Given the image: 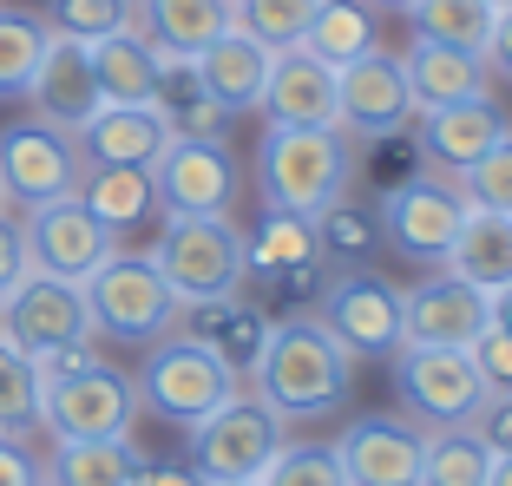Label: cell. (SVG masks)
<instances>
[{
	"instance_id": "obj_1",
	"label": "cell",
	"mask_w": 512,
	"mask_h": 486,
	"mask_svg": "<svg viewBox=\"0 0 512 486\" xmlns=\"http://www.w3.org/2000/svg\"><path fill=\"white\" fill-rule=\"evenodd\" d=\"M348 381H355V355L329 335V322L309 309V316L270 322V342L250 368V395L276 414V421H322L348 401Z\"/></svg>"
},
{
	"instance_id": "obj_30",
	"label": "cell",
	"mask_w": 512,
	"mask_h": 486,
	"mask_svg": "<svg viewBox=\"0 0 512 486\" xmlns=\"http://www.w3.org/2000/svg\"><path fill=\"white\" fill-rule=\"evenodd\" d=\"M375 46H381V27H375V7H362V0H322L309 33H302V53H316L335 73H342L348 60L375 53Z\"/></svg>"
},
{
	"instance_id": "obj_8",
	"label": "cell",
	"mask_w": 512,
	"mask_h": 486,
	"mask_svg": "<svg viewBox=\"0 0 512 486\" xmlns=\"http://www.w3.org/2000/svg\"><path fill=\"white\" fill-rule=\"evenodd\" d=\"M394 388H401V408L414 427H473L486 395L480 368L467 349H401L394 355Z\"/></svg>"
},
{
	"instance_id": "obj_12",
	"label": "cell",
	"mask_w": 512,
	"mask_h": 486,
	"mask_svg": "<svg viewBox=\"0 0 512 486\" xmlns=\"http://www.w3.org/2000/svg\"><path fill=\"white\" fill-rule=\"evenodd\" d=\"M158 211L165 217H230L237 204V158L224 138H171L165 158L151 165Z\"/></svg>"
},
{
	"instance_id": "obj_18",
	"label": "cell",
	"mask_w": 512,
	"mask_h": 486,
	"mask_svg": "<svg viewBox=\"0 0 512 486\" xmlns=\"http://www.w3.org/2000/svg\"><path fill=\"white\" fill-rule=\"evenodd\" d=\"M27 106H33V119L53 125V132H79L92 112L106 106V99H99V79H92L86 40H73V33H60V27L46 33V53H40V66H33Z\"/></svg>"
},
{
	"instance_id": "obj_28",
	"label": "cell",
	"mask_w": 512,
	"mask_h": 486,
	"mask_svg": "<svg viewBox=\"0 0 512 486\" xmlns=\"http://www.w3.org/2000/svg\"><path fill=\"white\" fill-rule=\"evenodd\" d=\"M447 276H460V283H473V289H506L512 283V217H499V211H473L467 204V217H460V230H453V250H447V263H440Z\"/></svg>"
},
{
	"instance_id": "obj_46",
	"label": "cell",
	"mask_w": 512,
	"mask_h": 486,
	"mask_svg": "<svg viewBox=\"0 0 512 486\" xmlns=\"http://www.w3.org/2000/svg\"><path fill=\"white\" fill-rule=\"evenodd\" d=\"M486 309H493V329H499V335H512V283H506V289H493V296H486Z\"/></svg>"
},
{
	"instance_id": "obj_43",
	"label": "cell",
	"mask_w": 512,
	"mask_h": 486,
	"mask_svg": "<svg viewBox=\"0 0 512 486\" xmlns=\"http://www.w3.org/2000/svg\"><path fill=\"white\" fill-rule=\"evenodd\" d=\"M473 427L486 434V447H493V454H512V395H493Z\"/></svg>"
},
{
	"instance_id": "obj_20",
	"label": "cell",
	"mask_w": 512,
	"mask_h": 486,
	"mask_svg": "<svg viewBox=\"0 0 512 486\" xmlns=\"http://www.w3.org/2000/svg\"><path fill=\"white\" fill-rule=\"evenodd\" d=\"M171 138H178L171 132V106L158 99V106H99L73 132V145H79L86 165H138V171H151L158 158H165Z\"/></svg>"
},
{
	"instance_id": "obj_7",
	"label": "cell",
	"mask_w": 512,
	"mask_h": 486,
	"mask_svg": "<svg viewBox=\"0 0 512 486\" xmlns=\"http://www.w3.org/2000/svg\"><path fill=\"white\" fill-rule=\"evenodd\" d=\"M138 421V381L92 355L60 381H40V427L53 441H125Z\"/></svg>"
},
{
	"instance_id": "obj_44",
	"label": "cell",
	"mask_w": 512,
	"mask_h": 486,
	"mask_svg": "<svg viewBox=\"0 0 512 486\" xmlns=\"http://www.w3.org/2000/svg\"><path fill=\"white\" fill-rule=\"evenodd\" d=\"M486 66H493V79H512V7L493 20V40H486Z\"/></svg>"
},
{
	"instance_id": "obj_11",
	"label": "cell",
	"mask_w": 512,
	"mask_h": 486,
	"mask_svg": "<svg viewBox=\"0 0 512 486\" xmlns=\"http://www.w3.org/2000/svg\"><path fill=\"white\" fill-rule=\"evenodd\" d=\"M0 335L20 342L27 355H53V349H73V342H92L86 289L66 283V276L27 270L7 296H0Z\"/></svg>"
},
{
	"instance_id": "obj_32",
	"label": "cell",
	"mask_w": 512,
	"mask_h": 486,
	"mask_svg": "<svg viewBox=\"0 0 512 486\" xmlns=\"http://www.w3.org/2000/svg\"><path fill=\"white\" fill-rule=\"evenodd\" d=\"M401 20H407L414 40H440V46H460V53H480L486 60V40H493L499 7L493 0H414Z\"/></svg>"
},
{
	"instance_id": "obj_9",
	"label": "cell",
	"mask_w": 512,
	"mask_h": 486,
	"mask_svg": "<svg viewBox=\"0 0 512 486\" xmlns=\"http://www.w3.org/2000/svg\"><path fill=\"white\" fill-rule=\"evenodd\" d=\"M20 243H27V270L86 283V276L119 250V230L99 224V217L79 204V191H66V198L27 204V217H20Z\"/></svg>"
},
{
	"instance_id": "obj_21",
	"label": "cell",
	"mask_w": 512,
	"mask_h": 486,
	"mask_svg": "<svg viewBox=\"0 0 512 486\" xmlns=\"http://www.w3.org/2000/svg\"><path fill=\"white\" fill-rule=\"evenodd\" d=\"M414 125H421V152H427V165L447 171V178L473 171V165H480V158L499 145V138H512V119L493 106V99H467V106L414 112Z\"/></svg>"
},
{
	"instance_id": "obj_6",
	"label": "cell",
	"mask_w": 512,
	"mask_h": 486,
	"mask_svg": "<svg viewBox=\"0 0 512 486\" xmlns=\"http://www.w3.org/2000/svg\"><path fill=\"white\" fill-rule=\"evenodd\" d=\"M79 289H86V309H92V335H112V342H158V335L178 329V296L165 289V276H158L151 257L112 250Z\"/></svg>"
},
{
	"instance_id": "obj_36",
	"label": "cell",
	"mask_w": 512,
	"mask_h": 486,
	"mask_svg": "<svg viewBox=\"0 0 512 486\" xmlns=\"http://www.w3.org/2000/svg\"><path fill=\"white\" fill-rule=\"evenodd\" d=\"M316 7L322 0H237V7H230V27H243L250 40L270 46V53H289V46H302Z\"/></svg>"
},
{
	"instance_id": "obj_4",
	"label": "cell",
	"mask_w": 512,
	"mask_h": 486,
	"mask_svg": "<svg viewBox=\"0 0 512 486\" xmlns=\"http://www.w3.org/2000/svg\"><path fill=\"white\" fill-rule=\"evenodd\" d=\"M237 388L243 381L230 375L204 342H191V335H158L145 368H138V408H151L171 427H197L204 414L224 408Z\"/></svg>"
},
{
	"instance_id": "obj_45",
	"label": "cell",
	"mask_w": 512,
	"mask_h": 486,
	"mask_svg": "<svg viewBox=\"0 0 512 486\" xmlns=\"http://www.w3.org/2000/svg\"><path fill=\"white\" fill-rule=\"evenodd\" d=\"M132 486H204V480H197V467H151L145 460V467L132 473Z\"/></svg>"
},
{
	"instance_id": "obj_17",
	"label": "cell",
	"mask_w": 512,
	"mask_h": 486,
	"mask_svg": "<svg viewBox=\"0 0 512 486\" xmlns=\"http://www.w3.org/2000/svg\"><path fill=\"white\" fill-rule=\"evenodd\" d=\"M342 460L348 486H421V454L427 434L407 414H362L342 427V441H329Z\"/></svg>"
},
{
	"instance_id": "obj_27",
	"label": "cell",
	"mask_w": 512,
	"mask_h": 486,
	"mask_svg": "<svg viewBox=\"0 0 512 486\" xmlns=\"http://www.w3.org/2000/svg\"><path fill=\"white\" fill-rule=\"evenodd\" d=\"M263 119L270 125H342V106H335V66H322L316 53H276L270 86H263Z\"/></svg>"
},
{
	"instance_id": "obj_22",
	"label": "cell",
	"mask_w": 512,
	"mask_h": 486,
	"mask_svg": "<svg viewBox=\"0 0 512 486\" xmlns=\"http://www.w3.org/2000/svg\"><path fill=\"white\" fill-rule=\"evenodd\" d=\"M243 276H270V283L322 289L329 257H322L316 224H309V217H289V211H270L250 237H243Z\"/></svg>"
},
{
	"instance_id": "obj_50",
	"label": "cell",
	"mask_w": 512,
	"mask_h": 486,
	"mask_svg": "<svg viewBox=\"0 0 512 486\" xmlns=\"http://www.w3.org/2000/svg\"><path fill=\"white\" fill-rule=\"evenodd\" d=\"M0 211H7V191H0Z\"/></svg>"
},
{
	"instance_id": "obj_10",
	"label": "cell",
	"mask_w": 512,
	"mask_h": 486,
	"mask_svg": "<svg viewBox=\"0 0 512 486\" xmlns=\"http://www.w3.org/2000/svg\"><path fill=\"white\" fill-rule=\"evenodd\" d=\"M460 217H467V198L453 178H407L394 191H381L375 204L381 243H394L407 263H447Z\"/></svg>"
},
{
	"instance_id": "obj_29",
	"label": "cell",
	"mask_w": 512,
	"mask_h": 486,
	"mask_svg": "<svg viewBox=\"0 0 512 486\" xmlns=\"http://www.w3.org/2000/svg\"><path fill=\"white\" fill-rule=\"evenodd\" d=\"M79 204L106 230H138L151 211H158V184L138 165H86L79 171Z\"/></svg>"
},
{
	"instance_id": "obj_2",
	"label": "cell",
	"mask_w": 512,
	"mask_h": 486,
	"mask_svg": "<svg viewBox=\"0 0 512 486\" xmlns=\"http://www.w3.org/2000/svg\"><path fill=\"white\" fill-rule=\"evenodd\" d=\"M256 184H263V204L289 217H309L316 224L329 204L348 198L355 184V152H348L342 125H270L263 145H256Z\"/></svg>"
},
{
	"instance_id": "obj_48",
	"label": "cell",
	"mask_w": 512,
	"mask_h": 486,
	"mask_svg": "<svg viewBox=\"0 0 512 486\" xmlns=\"http://www.w3.org/2000/svg\"><path fill=\"white\" fill-rule=\"evenodd\" d=\"M362 7H375V14H407L414 0H362Z\"/></svg>"
},
{
	"instance_id": "obj_5",
	"label": "cell",
	"mask_w": 512,
	"mask_h": 486,
	"mask_svg": "<svg viewBox=\"0 0 512 486\" xmlns=\"http://www.w3.org/2000/svg\"><path fill=\"white\" fill-rule=\"evenodd\" d=\"M184 434H191V467H197V480H204V486L263 480V467H270V460L283 454V441H289L283 421H276L250 388H237L224 408L204 414V421L184 427Z\"/></svg>"
},
{
	"instance_id": "obj_47",
	"label": "cell",
	"mask_w": 512,
	"mask_h": 486,
	"mask_svg": "<svg viewBox=\"0 0 512 486\" xmlns=\"http://www.w3.org/2000/svg\"><path fill=\"white\" fill-rule=\"evenodd\" d=\"M486 486H512V454H493V473H486Z\"/></svg>"
},
{
	"instance_id": "obj_14",
	"label": "cell",
	"mask_w": 512,
	"mask_h": 486,
	"mask_svg": "<svg viewBox=\"0 0 512 486\" xmlns=\"http://www.w3.org/2000/svg\"><path fill=\"white\" fill-rule=\"evenodd\" d=\"M322 322L348 355H401V289L368 270L322 276Z\"/></svg>"
},
{
	"instance_id": "obj_39",
	"label": "cell",
	"mask_w": 512,
	"mask_h": 486,
	"mask_svg": "<svg viewBox=\"0 0 512 486\" xmlns=\"http://www.w3.org/2000/svg\"><path fill=\"white\" fill-rule=\"evenodd\" d=\"M460 198L473 204V211H499V217H512V138H499L493 152L480 158L473 171H460Z\"/></svg>"
},
{
	"instance_id": "obj_35",
	"label": "cell",
	"mask_w": 512,
	"mask_h": 486,
	"mask_svg": "<svg viewBox=\"0 0 512 486\" xmlns=\"http://www.w3.org/2000/svg\"><path fill=\"white\" fill-rule=\"evenodd\" d=\"M33 427H40V368H33V355L20 342L0 335V434L20 441Z\"/></svg>"
},
{
	"instance_id": "obj_31",
	"label": "cell",
	"mask_w": 512,
	"mask_h": 486,
	"mask_svg": "<svg viewBox=\"0 0 512 486\" xmlns=\"http://www.w3.org/2000/svg\"><path fill=\"white\" fill-rule=\"evenodd\" d=\"M145 467V454L125 441H53V467L46 486H132V473Z\"/></svg>"
},
{
	"instance_id": "obj_42",
	"label": "cell",
	"mask_w": 512,
	"mask_h": 486,
	"mask_svg": "<svg viewBox=\"0 0 512 486\" xmlns=\"http://www.w3.org/2000/svg\"><path fill=\"white\" fill-rule=\"evenodd\" d=\"M27 276V243H20V224L7 211H0V296Z\"/></svg>"
},
{
	"instance_id": "obj_40",
	"label": "cell",
	"mask_w": 512,
	"mask_h": 486,
	"mask_svg": "<svg viewBox=\"0 0 512 486\" xmlns=\"http://www.w3.org/2000/svg\"><path fill=\"white\" fill-rule=\"evenodd\" d=\"M46 27L73 33V40H106V33L132 27V0H53Z\"/></svg>"
},
{
	"instance_id": "obj_38",
	"label": "cell",
	"mask_w": 512,
	"mask_h": 486,
	"mask_svg": "<svg viewBox=\"0 0 512 486\" xmlns=\"http://www.w3.org/2000/svg\"><path fill=\"white\" fill-rule=\"evenodd\" d=\"M256 486H348V473H342V460H335V447H289L283 441V454L263 467V480Z\"/></svg>"
},
{
	"instance_id": "obj_49",
	"label": "cell",
	"mask_w": 512,
	"mask_h": 486,
	"mask_svg": "<svg viewBox=\"0 0 512 486\" xmlns=\"http://www.w3.org/2000/svg\"><path fill=\"white\" fill-rule=\"evenodd\" d=\"M493 7H499V14H506V7H512V0H493Z\"/></svg>"
},
{
	"instance_id": "obj_37",
	"label": "cell",
	"mask_w": 512,
	"mask_h": 486,
	"mask_svg": "<svg viewBox=\"0 0 512 486\" xmlns=\"http://www.w3.org/2000/svg\"><path fill=\"white\" fill-rule=\"evenodd\" d=\"M316 237H322V257H342V263H362L375 257V243H381V224L375 211H362V204H329V211L316 217Z\"/></svg>"
},
{
	"instance_id": "obj_41",
	"label": "cell",
	"mask_w": 512,
	"mask_h": 486,
	"mask_svg": "<svg viewBox=\"0 0 512 486\" xmlns=\"http://www.w3.org/2000/svg\"><path fill=\"white\" fill-rule=\"evenodd\" d=\"M0 486H46V467L20 441H7V434H0Z\"/></svg>"
},
{
	"instance_id": "obj_19",
	"label": "cell",
	"mask_w": 512,
	"mask_h": 486,
	"mask_svg": "<svg viewBox=\"0 0 512 486\" xmlns=\"http://www.w3.org/2000/svg\"><path fill=\"white\" fill-rule=\"evenodd\" d=\"M270 66H276V53L263 40H250L243 27H224L191 66H184V79H191V86L204 92L217 112H224V119H237V112H256V106H263Z\"/></svg>"
},
{
	"instance_id": "obj_15",
	"label": "cell",
	"mask_w": 512,
	"mask_h": 486,
	"mask_svg": "<svg viewBox=\"0 0 512 486\" xmlns=\"http://www.w3.org/2000/svg\"><path fill=\"white\" fill-rule=\"evenodd\" d=\"M493 322L486 289L434 270L427 283L401 289V349H473V335Z\"/></svg>"
},
{
	"instance_id": "obj_33",
	"label": "cell",
	"mask_w": 512,
	"mask_h": 486,
	"mask_svg": "<svg viewBox=\"0 0 512 486\" xmlns=\"http://www.w3.org/2000/svg\"><path fill=\"white\" fill-rule=\"evenodd\" d=\"M493 447L480 427H434L421 454V486H486Z\"/></svg>"
},
{
	"instance_id": "obj_25",
	"label": "cell",
	"mask_w": 512,
	"mask_h": 486,
	"mask_svg": "<svg viewBox=\"0 0 512 486\" xmlns=\"http://www.w3.org/2000/svg\"><path fill=\"white\" fill-rule=\"evenodd\" d=\"M230 7H237V0H132V27L158 46V60H165L171 73H184V66L230 27Z\"/></svg>"
},
{
	"instance_id": "obj_26",
	"label": "cell",
	"mask_w": 512,
	"mask_h": 486,
	"mask_svg": "<svg viewBox=\"0 0 512 486\" xmlns=\"http://www.w3.org/2000/svg\"><path fill=\"white\" fill-rule=\"evenodd\" d=\"M401 66H407L414 112L467 106V99H493V66H486L480 53H460V46H440V40H407Z\"/></svg>"
},
{
	"instance_id": "obj_16",
	"label": "cell",
	"mask_w": 512,
	"mask_h": 486,
	"mask_svg": "<svg viewBox=\"0 0 512 486\" xmlns=\"http://www.w3.org/2000/svg\"><path fill=\"white\" fill-rule=\"evenodd\" d=\"M79 158L73 132H53V125H14V132H0V191L14 204H46V198H66L79 191Z\"/></svg>"
},
{
	"instance_id": "obj_23",
	"label": "cell",
	"mask_w": 512,
	"mask_h": 486,
	"mask_svg": "<svg viewBox=\"0 0 512 486\" xmlns=\"http://www.w3.org/2000/svg\"><path fill=\"white\" fill-rule=\"evenodd\" d=\"M86 53H92V79H99V99H106V106H158L171 92V66L158 60V46L138 27L86 40Z\"/></svg>"
},
{
	"instance_id": "obj_24",
	"label": "cell",
	"mask_w": 512,
	"mask_h": 486,
	"mask_svg": "<svg viewBox=\"0 0 512 486\" xmlns=\"http://www.w3.org/2000/svg\"><path fill=\"white\" fill-rule=\"evenodd\" d=\"M178 322H184V335L204 342L237 381H250L256 355H263V342H270V316H263L250 296H237V289H230V296H211V303L178 309Z\"/></svg>"
},
{
	"instance_id": "obj_3",
	"label": "cell",
	"mask_w": 512,
	"mask_h": 486,
	"mask_svg": "<svg viewBox=\"0 0 512 486\" xmlns=\"http://www.w3.org/2000/svg\"><path fill=\"white\" fill-rule=\"evenodd\" d=\"M151 263L178 296V309L211 303V296L243 289V230L230 217H165V230L151 243Z\"/></svg>"
},
{
	"instance_id": "obj_13",
	"label": "cell",
	"mask_w": 512,
	"mask_h": 486,
	"mask_svg": "<svg viewBox=\"0 0 512 486\" xmlns=\"http://www.w3.org/2000/svg\"><path fill=\"white\" fill-rule=\"evenodd\" d=\"M335 106H342V132L348 138H401L414 125V92H407V66L401 53L375 46L362 60H348L335 73Z\"/></svg>"
},
{
	"instance_id": "obj_34",
	"label": "cell",
	"mask_w": 512,
	"mask_h": 486,
	"mask_svg": "<svg viewBox=\"0 0 512 486\" xmlns=\"http://www.w3.org/2000/svg\"><path fill=\"white\" fill-rule=\"evenodd\" d=\"M46 14L33 7H0V99H27L33 66L46 53Z\"/></svg>"
},
{
	"instance_id": "obj_51",
	"label": "cell",
	"mask_w": 512,
	"mask_h": 486,
	"mask_svg": "<svg viewBox=\"0 0 512 486\" xmlns=\"http://www.w3.org/2000/svg\"><path fill=\"white\" fill-rule=\"evenodd\" d=\"M237 486H256V480H237Z\"/></svg>"
}]
</instances>
